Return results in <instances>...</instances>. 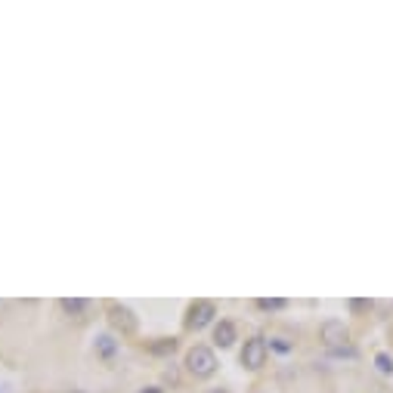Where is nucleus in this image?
Here are the masks:
<instances>
[{
	"instance_id": "f257e3e1",
	"label": "nucleus",
	"mask_w": 393,
	"mask_h": 393,
	"mask_svg": "<svg viewBox=\"0 0 393 393\" xmlns=\"http://www.w3.org/2000/svg\"><path fill=\"white\" fill-rule=\"evenodd\" d=\"M186 369H189L195 378H211L217 372V356H214L211 347H192L186 353Z\"/></svg>"
},
{
	"instance_id": "f03ea898",
	"label": "nucleus",
	"mask_w": 393,
	"mask_h": 393,
	"mask_svg": "<svg viewBox=\"0 0 393 393\" xmlns=\"http://www.w3.org/2000/svg\"><path fill=\"white\" fill-rule=\"evenodd\" d=\"M267 353H270V344L263 338L245 341V347H242V365H245V369H260V365L267 362Z\"/></svg>"
},
{
	"instance_id": "7ed1b4c3",
	"label": "nucleus",
	"mask_w": 393,
	"mask_h": 393,
	"mask_svg": "<svg viewBox=\"0 0 393 393\" xmlns=\"http://www.w3.org/2000/svg\"><path fill=\"white\" fill-rule=\"evenodd\" d=\"M214 316H217V306H214L211 301H195L192 310H189V328L201 331L204 326H211Z\"/></svg>"
},
{
	"instance_id": "20e7f679",
	"label": "nucleus",
	"mask_w": 393,
	"mask_h": 393,
	"mask_svg": "<svg viewBox=\"0 0 393 393\" xmlns=\"http://www.w3.org/2000/svg\"><path fill=\"white\" fill-rule=\"evenodd\" d=\"M347 338H350V331L347 326L341 319H328V322H322V341H326L328 347H341V344H347Z\"/></svg>"
},
{
	"instance_id": "39448f33",
	"label": "nucleus",
	"mask_w": 393,
	"mask_h": 393,
	"mask_svg": "<svg viewBox=\"0 0 393 393\" xmlns=\"http://www.w3.org/2000/svg\"><path fill=\"white\" fill-rule=\"evenodd\" d=\"M112 326L115 328H121L124 335H131V331H136V319H133V313L127 310V306H112Z\"/></svg>"
},
{
	"instance_id": "423d86ee",
	"label": "nucleus",
	"mask_w": 393,
	"mask_h": 393,
	"mask_svg": "<svg viewBox=\"0 0 393 393\" xmlns=\"http://www.w3.org/2000/svg\"><path fill=\"white\" fill-rule=\"evenodd\" d=\"M214 341H217L220 347H233L236 344V326L229 319H220L217 326H214Z\"/></svg>"
},
{
	"instance_id": "0eeeda50",
	"label": "nucleus",
	"mask_w": 393,
	"mask_h": 393,
	"mask_svg": "<svg viewBox=\"0 0 393 393\" xmlns=\"http://www.w3.org/2000/svg\"><path fill=\"white\" fill-rule=\"evenodd\" d=\"M96 350H99V356L112 360V356L118 353V341H115L112 335H99V338H96Z\"/></svg>"
},
{
	"instance_id": "6e6552de",
	"label": "nucleus",
	"mask_w": 393,
	"mask_h": 393,
	"mask_svg": "<svg viewBox=\"0 0 393 393\" xmlns=\"http://www.w3.org/2000/svg\"><path fill=\"white\" fill-rule=\"evenodd\" d=\"M84 306H87V301H81V297H65V301H62V310L72 313V316H81Z\"/></svg>"
},
{
	"instance_id": "1a4fd4ad",
	"label": "nucleus",
	"mask_w": 393,
	"mask_h": 393,
	"mask_svg": "<svg viewBox=\"0 0 393 393\" xmlns=\"http://www.w3.org/2000/svg\"><path fill=\"white\" fill-rule=\"evenodd\" d=\"M375 365H378V372L393 375V356L390 353H378V356H375Z\"/></svg>"
},
{
	"instance_id": "9d476101",
	"label": "nucleus",
	"mask_w": 393,
	"mask_h": 393,
	"mask_svg": "<svg viewBox=\"0 0 393 393\" xmlns=\"http://www.w3.org/2000/svg\"><path fill=\"white\" fill-rule=\"evenodd\" d=\"M270 350H276V353L285 356V353H292V350H294V344H292V341H285V338H272L270 341Z\"/></svg>"
},
{
	"instance_id": "9b49d317",
	"label": "nucleus",
	"mask_w": 393,
	"mask_h": 393,
	"mask_svg": "<svg viewBox=\"0 0 393 393\" xmlns=\"http://www.w3.org/2000/svg\"><path fill=\"white\" fill-rule=\"evenodd\" d=\"M258 306H260V310H282L285 301H282V297H260Z\"/></svg>"
},
{
	"instance_id": "f8f14e48",
	"label": "nucleus",
	"mask_w": 393,
	"mask_h": 393,
	"mask_svg": "<svg viewBox=\"0 0 393 393\" xmlns=\"http://www.w3.org/2000/svg\"><path fill=\"white\" fill-rule=\"evenodd\" d=\"M350 306H353V310H372V301H353Z\"/></svg>"
},
{
	"instance_id": "ddd939ff",
	"label": "nucleus",
	"mask_w": 393,
	"mask_h": 393,
	"mask_svg": "<svg viewBox=\"0 0 393 393\" xmlns=\"http://www.w3.org/2000/svg\"><path fill=\"white\" fill-rule=\"evenodd\" d=\"M140 393H165V390H161V387H143Z\"/></svg>"
},
{
	"instance_id": "4468645a",
	"label": "nucleus",
	"mask_w": 393,
	"mask_h": 393,
	"mask_svg": "<svg viewBox=\"0 0 393 393\" xmlns=\"http://www.w3.org/2000/svg\"><path fill=\"white\" fill-rule=\"evenodd\" d=\"M214 393H226V390H214Z\"/></svg>"
}]
</instances>
